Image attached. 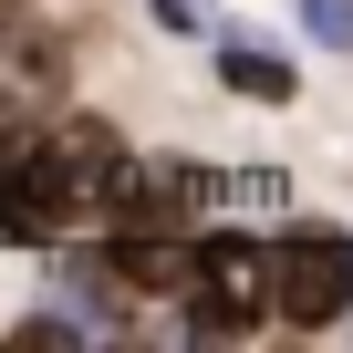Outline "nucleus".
Segmentation results:
<instances>
[{
	"label": "nucleus",
	"instance_id": "2",
	"mask_svg": "<svg viewBox=\"0 0 353 353\" xmlns=\"http://www.w3.org/2000/svg\"><path fill=\"white\" fill-rule=\"evenodd\" d=\"M270 312L301 322V332L343 322V312H353V239H343V229H291V239L270 250Z\"/></svg>",
	"mask_w": 353,
	"mask_h": 353
},
{
	"label": "nucleus",
	"instance_id": "4",
	"mask_svg": "<svg viewBox=\"0 0 353 353\" xmlns=\"http://www.w3.org/2000/svg\"><path fill=\"white\" fill-rule=\"evenodd\" d=\"M114 270H125L135 291H198V250H176V239H145V229L114 250Z\"/></svg>",
	"mask_w": 353,
	"mask_h": 353
},
{
	"label": "nucleus",
	"instance_id": "8",
	"mask_svg": "<svg viewBox=\"0 0 353 353\" xmlns=\"http://www.w3.org/2000/svg\"><path fill=\"white\" fill-rule=\"evenodd\" d=\"M156 11H166L176 32H198V21H208V0H156Z\"/></svg>",
	"mask_w": 353,
	"mask_h": 353
},
{
	"label": "nucleus",
	"instance_id": "1",
	"mask_svg": "<svg viewBox=\"0 0 353 353\" xmlns=\"http://www.w3.org/2000/svg\"><path fill=\"white\" fill-rule=\"evenodd\" d=\"M83 145L42 135V125H0V229L11 239H63V219H83Z\"/></svg>",
	"mask_w": 353,
	"mask_h": 353
},
{
	"label": "nucleus",
	"instance_id": "6",
	"mask_svg": "<svg viewBox=\"0 0 353 353\" xmlns=\"http://www.w3.org/2000/svg\"><path fill=\"white\" fill-rule=\"evenodd\" d=\"M219 73H229L239 94H260V104H291V63H270V52H250V42H229Z\"/></svg>",
	"mask_w": 353,
	"mask_h": 353
},
{
	"label": "nucleus",
	"instance_id": "3",
	"mask_svg": "<svg viewBox=\"0 0 353 353\" xmlns=\"http://www.w3.org/2000/svg\"><path fill=\"white\" fill-rule=\"evenodd\" d=\"M63 83V42L52 32H11V42H0V94H11V104H42Z\"/></svg>",
	"mask_w": 353,
	"mask_h": 353
},
{
	"label": "nucleus",
	"instance_id": "5",
	"mask_svg": "<svg viewBox=\"0 0 353 353\" xmlns=\"http://www.w3.org/2000/svg\"><path fill=\"white\" fill-rule=\"evenodd\" d=\"M260 322V291H229V281H198V301H188V332L198 343H239Z\"/></svg>",
	"mask_w": 353,
	"mask_h": 353
},
{
	"label": "nucleus",
	"instance_id": "7",
	"mask_svg": "<svg viewBox=\"0 0 353 353\" xmlns=\"http://www.w3.org/2000/svg\"><path fill=\"white\" fill-rule=\"evenodd\" d=\"M301 21H312L332 52H353V0H301Z\"/></svg>",
	"mask_w": 353,
	"mask_h": 353
}]
</instances>
